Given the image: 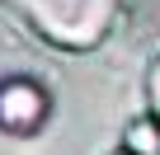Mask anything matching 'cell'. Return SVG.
<instances>
[{
    "instance_id": "cell-1",
    "label": "cell",
    "mask_w": 160,
    "mask_h": 155,
    "mask_svg": "<svg viewBox=\"0 0 160 155\" xmlns=\"http://www.w3.org/2000/svg\"><path fill=\"white\" fill-rule=\"evenodd\" d=\"M127 150L132 155H160V127L151 118H141L132 132H127Z\"/></svg>"
}]
</instances>
